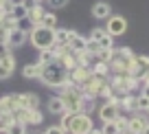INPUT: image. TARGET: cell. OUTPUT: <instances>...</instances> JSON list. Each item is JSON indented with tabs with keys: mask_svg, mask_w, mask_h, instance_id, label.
Segmentation results:
<instances>
[{
	"mask_svg": "<svg viewBox=\"0 0 149 134\" xmlns=\"http://www.w3.org/2000/svg\"><path fill=\"white\" fill-rule=\"evenodd\" d=\"M134 53L127 46L123 48H112V60H110V70H114V75H130V66L134 62Z\"/></svg>",
	"mask_w": 149,
	"mask_h": 134,
	"instance_id": "cell-2",
	"label": "cell"
},
{
	"mask_svg": "<svg viewBox=\"0 0 149 134\" xmlns=\"http://www.w3.org/2000/svg\"><path fill=\"white\" fill-rule=\"evenodd\" d=\"M33 134H37V132H33Z\"/></svg>",
	"mask_w": 149,
	"mask_h": 134,
	"instance_id": "cell-46",
	"label": "cell"
},
{
	"mask_svg": "<svg viewBox=\"0 0 149 134\" xmlns=\"http://www.w3.org/2000/svg\"><path fill=\"white\" fill-rule=\"evenodd\" d=\"M48 112H53V114H64L66 108H64V101H61V97L57 95V97L48 99Z\"/></svg>",
	"mask_w": 149,
	"mask_h": 134,
	"instance_id": "cell-18",
	"label": "cell"
},
{
	"mask_svg": "<svg viewBox=\"0 0 149 134\" xmlns=\"http://www.w3.org/2000/svg\"><path fill=\"white\" fill-rule=\"evenodd\" d=\"M55 60V53H53V46L46 48V51H40V62L37 64H48V62Z\"/></svg>",
	"mask_w": 149,
	"mask_h": 134,
	"instance_id": "cell-25",
	"label": "cell"
},
{
	"mask_svg": "<svg viewBox=\"0 0 149 134\" xmlns=\"http://www.w3.org/2000/svg\"><path fill=\"white\" fill-rule=\"evenodd\" d=\"M70 0H48V7H53V9H61V7H66Z\"/></svg>",
	"mask_w": 149,
	"mask_h": 134,
	"instance_id": "cell-34",
	"label": "cell"
},
{
	"mask_svg": "<svg viewBox=\"0 0 149 134\" xmlns=\"http://www.w3.org/2000/svg\"><path fill=\"white\" fill-rule=\"evenodd\" d=\"M13 121H15L13 112H2V114H0V132H7V128H9Z\"/></svg>",
	"mask_w": 149,
	"mask_h": 134,
	"instance_id": "cell-21",
	"label": "cell"
},
{
	"mask_svg": "<svg viewBox=\"0 0 149 134\" xmlns=\"http://www.w3.org/2000/svg\"><path fill=\"white\" fill-rule=\"evenodd\" d=\"M42 27H48V29H57V15L51 13V11H46L42 18Z\"/></svg>",
	"mask_w": 149,
	"mask_h": 134,
	"instance_id": "cell-22",
	"label": "cell"
},
{
	"mask_svg": "<svg viewBox=\"0 0 149 134\" xmlns=\"http://www.w3.org/2000/svg\"><path fill=\"white\" fill-rule=\"evenodd\" d=\"M2 112H7V108H5V101L0 99V114H2Z\"/></svg>",
	"mask_w": 149,
	"mask_h": 134,
	"instance_id": "cell-39",
	"label": "cell"
},
{
	"mask_svg": "<svg viewBox=\"0 0 149 134\" xmlns=\"http://www.w3.org/2000/svg\"><path fill=\"white\" fill-rule=\"evenodd\" d=\"M70 121H72V114H68V112H64V114H61V123H59V128L64 130L66 134H68V130H70Z\"/></svg>",
	"mask_w": 149,
	"mask_h": 134,
	"instance_id": "cell-31",
	"label": "cell"
},
{
	"mask_svg": "<svg viewBox=\"0 0 149 134\" xmlns=\"http://www.w3.org/2000/svg\"><path fill=\"white\" fill-rule=\"evenodd\" d=\"M118 134H130V132H118Z\"/></svg>",
	"mask_w": 149,
	"mask_h": 134,
	"instance_id": "cell-42",
	"label": "cell"
},
{
	"mask_svg": "<svg viewBox=\"0 0 149 134\" xmlns=\"http://www.w3.org/2000/svg\"><path fill=\"white\" fill-rule=\"evenodd\" d=\"M9 15L15 20V22H18V20H22V18H26V15H29V9L22 5V2H20V5H13V9H11Z\"/></svg>",
	"mask_w": 149,
	"mask_h": 134,
	"instance_id": "cell-20",
	"label": "cell"
},
{
	"mask_svg": "<svg viewBox=\"0 0 149 134\" xmlns=\"http://www.w3.org/2000/svg\"><path fill=\"white\" fill-rule=\"evenodd\" d=\"M105 33H107L105 29H99V27H97V29H92V31H90V40H92L94 44H99V40H101Z\"/></svg>",
	"mask_w": 149,
	"mask_h": 134,
	"instance_id": "cell-30",
	"label": "cell"
},
{
	"mask_svg": "<svg viewBox=\"0 0 149 134\" xmlns=\"http://www.w3.org/2000/svg\"><path fill=\"white\" fill-rule=\"evenodd\" d=\"M5 134H26V125L20 123V121H13V123L7 128V132H5Z\"/></svg>",
	"mask_w": 149,
	"mask_h": 134,
	"instance_id": "cell-23",
	"label": "cell"
},
{
	"mask_svg": "<svg viewBox=\"0 0 149 134\" xmlns=\"http://www.w3.org/2000/svg\"><path fill=\"white\" fill-rule=\"evenodd\" d=\"M42 134H66V132L59 128V125H51V128H46Z\"/></svg>",
	"mask_w": 149,
	"mask_h": 134,
	"instance_id": "cell-35",
	"label": "cell"
},
{
	"mask_svg": "<svg viewBox=\"0 0 149 134\" xmlns=\"http://www.w3.org/2000/svg\"><path fill=\"white\" fill-rule=\"evenodd\" d=\"M42 119H44V116H42V112H40V110H31V125H40V123H42Z\"/></svg>",
	"mask_w": 149,
	"mask_h": 134,
	"instance_id": "cell-33",
	"label": "cell"
},
{
	"mask_svg": "<svg viewBox=\"0 0 149 134\" xmlns=\"http://www.w3.org/2000/svg\"><path fill=\"white\" fill-rule=\"evenodd\" d=\"M74 33L77 31H66V29H55V44L57 46H68L70 44V40L74 37Z\"/></svg>",
	"mask_w": 149,
	"mask_h": 134,
	"instance_id": "cell-13",
	"label": "cell"
},
{
	"mask_svg": "<svg viewBox=\"0 0 149 134\" xmlns=\"http://www.w3.org/2000/svg\"><path fill=\"white\" fill-rule=\"evenodd\" d=\"M105 31L110 33L112 37L123 35V33L127 31V20L123 18V15H110V18H107V27H105Z\"/></svg>",
	"mask_w": 149,
	"mask_h": 134,
	"instance_id": "cell-7",
	"label": "cell"
},
{
	"mask_svg": "<svg viewBox=\"0 0 149 134\" xmlns=\"http://www.w3.org/2000/svg\"><path fill=\"white\" fill-rule=\"evenodd\" d=\"M147 123H149V121L145 119L140 112H134V116H130V119H127V132H130V134H140Z\"/></svg>",
	"mask_w": 149,
	"mask_h": 134,
	"instance_id": "cell-9",
	"label": "cell"
},
{
	"mask_svg": "<svg viewBox=\"0 0 149 134\" xmlns=\"http://www.w3.org/2000/svg\"><path fill=\"white\" fill-rule=\"evenodd\" d=\"M147 108H149V99L145 95H138L136 97V112H147Z\"/></svg>",
	"mask_w": 149,
	"mask_h": 134,
	"instance_id": "cell-26",
	"label": "cell"
},
{
	"mask_svg": "<svg viewBox=\"0 0 149 134\" xmlns=\"http://www.w3.org/2000/svg\"><path fill=\"white\" fill-rule=\"evenodd\" d=\"M130 75L136 79V81H140L143 77H147L149 75V57L147 55H136L134 62H132V66H130Z\"/></svg>",
	"mask_w": 149,
	"mask_h": 134,
	"instance_id": "cell-6",
	"label": "cell"
},
{
	"mask_svg": "<svg viewBox=\"0 0 149 134\" xmlns=\"http://www.w3.org/2000/svg\"><path fill=\"white\" fill-rule=\"evenodd\" d=\"M147 114H149V108H147Z\"/></svg>",
	"mask_w": 149,
	"mask_h": 134,
	"instance_id": "cell-44",
	"label": "cell"
},
{
	"mask_svg": "<svg viewBox=\"0 0 149 134\" xmlns=\"http://www.w3.org/2000/svg\"><path fill=\"white\" fill-rule=\"evenodd\" d=\"M118 108L136 112V97H134L132 93H130V95H121V97H118Z\"/></svg>",
	"mask_w": 149,
	"mask_h": 134,
	"instance_id": "cell-17",
	"label": "cell"
},
{
	"mask_svg": "<svg viewBox=\"0 0 149 134\" xmlns=\"http://www.w3.org/2000/svg\"><path fill=\"white\" fill-rule=\"evenodd\" d=\"M40 2H44V0H40Z\"/></svg>",
	"mask_w": 149,
	"mask_h": 134,
	"instance_id": "cell-45",
	"label": "cell"
},
{
	"mask_svg": "<svg viewBox=\"0 0 149 134\" xmlns=\"http://www.w3.org/2000/svg\"><path fill=\"white\" fill-rule=\"evenodd\" d=\"M18 29H20V31H24V33L29 35V33L33 31V22H31L29 18H22V20H18Z\"/></svg>",
	"mask_w": 149,
	"mask_h": 134,
	"instance_id": "cell-29",
	"label": "cell"
},
{
	"mask_svg": "<svg viewBox=\"0 0 149 134\" xmlns=\"http://www.w3.org/2000/svg\"><path fill=\"white\" fill-rule=\"evenodd\" d=\"M136 86H138V81H136L132 75H114V79L110 81L112 93H116L118 97H121V95H130Z\"/></svg>",
	"mask_w": 149,
	"mask_h": 134,
	"instance_id": "cell-4",
	"label": "cell"
},
{
	"mask_svg": "<svg viewBox=\"0 0 149 134\" xmlns=\"http://www.w3.org/2000/svg\"><path fill=\"white\" fill-rule=\"evenodd\" d=\"M26 33L20 31V29H13V31L9 33V37H7V44H9V48H15V46H22L24 42H26Z\"/></svg>",
	"mask_w": 149,
	"mask_h": 134,
	"instance_id": "cell-12",
	"label": "cell"
},
{
	"mask_svg": "<svg viewBox=\"0 0 149 134\" xmlns=\"http://www.w3.org/2000/svg\"><path fill=\"white\" fill-rule=\"evenodd\" d=\"M88 134H101V130H97V128H92V130H90V132Z\"/></svg>",
	"mask_w": 149,
	"mask_h": 134,
	"instance_id": "cell-40",
	"label": "cell"
},
{
	"mask_svg": "<svg viewBox=\"0 0 149 134\" xmlns=\"http://www.w3.org/2000/svg\"><path fill=\"white\" fill-rule=\"evenodd\" d=\"M92 15L97 20H107L112 15V9H110V5L107 2H97V5L92 7Z\"/></svg>",
	"mask_w": 149,
	"mask_h": 134,
	"instance_id": "cell-14",
	"label": "cell"
},
{
	"mask_svg": "<svg viewBox=\"0 0 149 134\" xmlns=\"http://www.w3.org/2000/svg\"><path fill=\"white\" fill-rule=\"evenodd\" d=\"M92 110H97V101H94V97H84V106H81V112L90 114Z\"/></svg>",
	"mask_w": 149,
	"mask_h": 134,
	"instance_id": "cell-24",
	"label": "cell"
},
{
	"mask_svg": "<svg viewBox=\"0 0 149 134\" xmlns=\"http://www.w3.org/2000/svg\"><path fill=\"white\" fill-rule=\"evenodd\" d=\"M46 11H48V9L42 5V2H37L33 9H29V15H26V18L33 22V27H37V24H42V18H44V13H46Z\"/></svg>",
	"mask_w": 149,
	"mask_h": 134,
	"instance_id": "cell-11",
	"label": "cell"
},
{
	"mask_svg": "<svg viewBox=\"0 0 149 134\" xmlns=\"http://www.w3.org/2000/svg\"><path fill=\"white\" fill-rule=\"evenodd\" d=\"M97 46H99V48H114V37H112L110 33H105V35L99 40Z\"/></svg>",
	"mask_w": 149,
	"mask_h": 134,
	"instance_id": "cell-27",
	"label": "cell"
},
{
	"mask_svg": "<svg viewBox=\"0 0 149 134\" xmlns=\"http://www.w3.org/2000/svg\"><path fill=\"white\" fill-rule=\"evenodd\" d=\"M2 101H5L7 112H15L18 108H22V95H7L2 97Z\"/></svg>",
	"mask_w": 149,
	"mask_h": 134,
	"instance_id": "cell-15",
	"label": "cell"
},
{
	"mask_svg": "<svg viewBox=\"0 0 149 134\" xmlns=\"http://www.w3.org/2000/svg\"><path fill=\"white\" fill-rule=\"evenodd\" d=\"M31 37V46L37 48V51H46L55 44V29H48V27H42V24H37L33 27V31L29 33Z\"/></svg>",
	"mask_w": 149,
	"mask_h": 134,
	"instance_id": "cell-3",
	"label": "cell"
},
{
	"mask_svg": "<svg viewBox=\"0 0 149 134\" xmlns=\"http://www.w3.org/2000/svg\"><path fill=\"white\" fill-rule=\"evenodd\" d=\"M40 66H42V68H40V79H42L48 88H59L61 83L68 81V70L61 64L59 57H55V60L48 62V64H40Z\"/></svg>",
	"mask_w": 149,
	"mask_h": 134,
	"instance_id": "cell-1",
	"label": "cell"
},
{
	"mask_svg": "<svg viewBox=\"0 0 149 134\" xmlns=\"http://www.w3.org/2000/svg\"><path fill=\"white\" fill-rule=\"evenodd\" d=\"M92 128H94V125H92L90 114H86V112H77V114H72L68 134H88Z\"/></svg>",
	"mask_w": 149,
	"mask_h": 134,
	"instance_id": "cell-5",
	"label": "cell"
},
{
	"mask_svg": "<svg viewBox=\"0 0 149 134\" xmlns=\"http://www.w3.org/2000/svg\"><path fill=\"white\" fill-rule=\"evenodd\" d=\"M140 134H149V123L145 125V130H143V132H140Z\"/></svg>",
	"mask_w": 149,
	"mask_h": 134,
	"instance_id": "cell-41",
	"label": "cell"
},
{
	"mask_svg": "<svg viewBox=\"0 0 149 134\" xmlns=\"http://www.w3.org/2000/svg\"><path fill=\"white\" fill-rule=\"evenodd\" d=\"M2 2H5V0H0V5H2Z\"/></svg>",
	"mask_w": 149,
	"mask_h": 134,
	"instance_id": "cell-43",
	"label": "cell"
},
{
	"mask_svg": "<svg viewBox=\"0 0 149 134\" xmlns=\"http://www.w3.org/2000/svg\"><path fill=\"white\" fill-rule=\"evenodd\" d=\"M114 123H116V128H118V132H127V116H123V114H118L116 119H114Z\"/></svg>",
	"mask_w": 149,
	"mask_h": 134,
	"instance_id": "cell-32",
	"label": "cell"
},
{
	"mask_svg": "<svg viewBox=\"0 0 149 134\" xmlns=\"http://www.w3.org/2000/svg\"><path fill=\"white\" fill-rule=\"evenodd\" d=\"M22 108H26V110H40V97L33 93H24L22 95Z\"/></svg>",
	"mask_w": 149,
	"mask_h": 134,
	"instance_id": "cell-16",
	"label": "cell"
},
{
	"mask_svg": "<svg viewBox=\"0 0 149 134\" xmlns=\"http://www.w3.org/2000/svg\"><path fill=\"white\" fill-rule=\"evenodd\" d=\"M40 68H42L40 64H26L22 68V75L26 79H40Z\"/></svg>",
	"mask_w": 149,
	"mask_h": 134,
	"instance_id": "cell-19",
	"label": "cell"
},
{
	"mask_svg": "<svg viewBox=\"0 0 149 134\" xmlns=\"http://www.w3.org/2000/svg\"><path fill=\"white\" fill-rule=\"evenodd\" d=\"M7 53H11L9 44H7V42H0V57H2V55H7Z\"/></svg>",
	"mask_w": 149,
	"mask_h": 134,
	"instance_id": "cell-36",
	"label": "cell"
},
{
	"mask_svg": "<svg viewBox=\"0 0 149 134\" xmlns=\"http://www.w3.org/2000/svg\"><path fill=\"white\" fill-rule=\"evenodd\" d=\"M101 134H118L116 123H114V121H105V123H103V128H101Z\"/></svg>",
	"mask_w": 149,
	"mask_h": 134,
	"instance_id": "cell-28",
	"label": "cell"
},
{
	"mask_svg": "<svg viewBox=\"0 0 149 134\" xmlns=\"http://www.w3.org/2000/svg\"><path fill=\"white\" fill-rule=\"evenodd\" d=\"M37 2H40V0H22V5L26 7V9H33V7H35Z\"/></svg>",
	"mask_w": 149,
	"mask_h": 134,
	"instance_id": "cell-37",
	"label": "cell"
},
{
	"mask_svg": "<svg viewBox=\"0 0 149 134\" xmlns=\"http://www.w3.org/2000/svg\"><path fill=\"white\" fill-rule=\"evenodd\" d=\"M97 112H99V116H101V121L105 123V121H114L118 114H121V108H118V103H114V101H105V103H101V108H97Z\"/></svg>",
	"mask_w": 149,
	"mask_h": 134,
	"instance_id": "cell-8",
	"label": "cell"
},
{
	"mask_svg": "<svg viewBox=\"0 0 149 134\" xmlns=\"http://www.w3.org/2000/svg\"><path fill=\"white\" fill-rule=\"evenodd\" d=\"M140 88H143V93H140V95H145V97L149 99V83H145V86H140Z\"/></svg>",
	"mask_w": 149,
	"mask_h": 134,
	"instance_id": "cell-38",
	"label": "cell"
},
{
	"mask_svg": "<svg viewBox=\"0 0 149 134\" xmlns=\"http://www.w3.org/2000/svg\"><path fill=\"white\" fill-rule=\"evenodd\" d=\"M13 68H15V57L11 53L0 57V79H9L13 75Z\"/></svg>",
	"mask_w": 149,
	"mask_h": 134,
	"instance_id": "cell-10",
	"label": "cell"
}]
</instances>
